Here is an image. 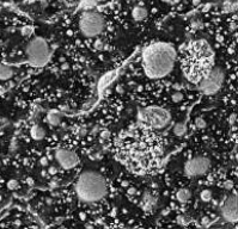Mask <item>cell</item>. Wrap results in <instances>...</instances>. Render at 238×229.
Wrapping results in <instances>:
<instances>
[{"instance_id":"cell-1","label":"cell","mask_w":238,"mask_h":229,"mask_svg":"<svg viewBox=\"0 0 238 229\" xmlns=\"http://www.w3.org/2000/svg\"><path fill=\"white\" fill-rule=\"evenodd\" d=\"M214 54L206 41L192 42L182 55V69L187 79L193 84L201 80L213 69Z\"/></svg>"},{"instance_id":"cell-2","label":"cell","mask_w":238,"mask_h":229,"mask_svg":"<svg viewBox=\"0 0 238 229\" xmlns=\"http://www.w3.org/2000/svg\"><path fill=\"white\" fill-rule=\"evenodd\" d=\"M176 61V51L169 43L158 42L142 51V68L152 79H159L170 74Z\"/></svg>"},{"instance_id":"cell-3","label":"cell","mask_w":238,"mask_h":229,"mask_svg":"<svg viewBox=\"0 0 238 229\" xmlns=\"http://www.w3.org/2000/svg\"><path fill=\"white\" fill-rule=\"evenodd\" d=\"M76 192L80 201L86 203L103 199L108 192V185L103 175L94 171L83 172L76 181Z\"/></svg>"},{"instance_id":"cell-4","label":"cell","mask_w":238,"mask_h":229,"mask_svg":"<svg viewBox=\"0 0 238 229\" xmlns=\"http://www.w3.org/2000/svg\"><path fill=\"white\" fill-rule=\"evenodd\" d=\"M106 28V19L100 12L85 11L79 18V29L85 37L98 36Z\"/></svg>"},{"instance_id":"cell-5","label":"cell","mask_w":238,"mask_h":229,"mask_svg":"<svg viewBox=\"0 0 238 229\" xmlns=\"http://www.w3.org/2000/svg\"><path fill=\"white\" fill-rule=\"evenodd\" d=\"M50 50L47 42L42 37L32 38L26 45V57L31 66L42 67L49 60Z\"/></svg>"},{"instance_id":"cell-6","label":"cell","mask_w":238,"mask_h":229,"mask_svg":"<svg viewBox=\"0 0 238 229\" xmlns=\"http://www.w3.org/2000/svg\"><path fill=\"white\" fill-rule=\"evenodd\" d=\"M140 118L153 129H163L170 123L171 114L164 108L148 106L140 112Z\"/></svg>"},{"instance_id":"cell-7","label":"cell","mask_w":238,"mask_h":229,"mask_svg":"<svg viewBox=\"0 0 238 229\" xmlns=\"http://www.w3.org/2000/svg\"><path fill=\"white\" fill-rule=\"evenodd\" d=\"M225 79V73L220 67H213V69L201 80L199 84V90L205 94L217 93Z\"/></svg>"},{"instance_id":"cell-8","label":"cell","mask_w":238,"mask_h":229,"mask_svg":"<svg viewBox=\"0 0 238 229\" xmlns=\"http://www.w3.org/2000/svg\"><path fill=\"white\" fill-rule=\"evenodd\" d=\"M210 167H211V160L207 156L198 155L186 162L184 173L188 177H200L206 174Z\"/></svg>"},{"instance_id":"cell-9","label":"cell","mask_w":238,"mask_h":229,"mask_svg":"<svg viewBox=\"0 0 238 229\" xmlns=\"http://www.w3.org/2000/svg\"><path fill=\"white\" fill-rule=\"evenodd\" d=\"M222 215L229 222H238V193L230 195L222 205Z\"/></svg>"},{"instance_id":"cell-10","label":"cell","mask_w":238,"mask_h":229,"mask_svg":"<svg viewBox=\"0 0 238 229\" xmlns=\"http://www.w3.org/2000/svg\"><path fill=\"white\" fill-rule=\"evenodd\" d=\"M55 159L60 164V166L65 170H71V168L76 167L79 161L78 155L73 150L65 149V148L58 149L55 152Z\"/></svg>"},{"instance_id":"cell-11","label":"cell","mask_w":238,"mask_h":229,"mask_svg":"<svg viewBox=\"0 0 238 229\" xmlns=\"http://www.w3.org/2000/svg\"><path fill=\"white\" fill-rule=\"evenodd\" d=\"M140 204L145 211H152L157 207V197L154 195H152L151 192L146 191V192H144V195L141 197Z\"/></svg>"},{"instance_id":"cell-12","label":"cell","mask_w":238,"mask_h":229,"mask_svg":"<svg viewBox=\"0 0 238 229\" xmlns=\"http://www.w3.org/2000/svg\"><path fill=\"white\" fill-rule=\"evenodd\" d=\"M132 16L135 20H142L144 18L147 17V10L144 6H135L132 11Z\"/></svg>"},{"instance_id":"cell-13","label":"cell","mask_w":238,"mask_h":229,"mask_svg":"<svg viewBox=\"0 0 238 229\" xmlns=\"http://www.w3.org/2000/svg\"><path fill=\"white\" fill-rule=\"evenodd\" d=\"M30 134H31V137L34 140H42L44 137V135H46V130L41 125H34L31 128Z\"/></svg>"},{"instance_id":"cell-14","label":"cell","mask_w":238,"mask_h":229,"mask_svg":"<svg viewBox=\"0 0 238 229\" xmlns=\"http://www.w3.org/2000/svg\"><path fill=\"white\" fill-rule=\"evenodd\" d=\"M190 197H192V192L188 189H181L176 193V198L181 203H187L190 199Z\"/></svg>"},{"instance_id":"cell-15","label":"cell","mask_w":238,"mask_h":229,"mask_svg":"<svg viewBox=\"0 0 238 229\" xmlns=\"http://www.w3.org/2000/svg\"><path fill=\"white\" fill-rule=\"evenodd\" d=\"M47 120L52 124V125H58L61 122V117L58 111H50L49 114H47Z\"/></svg>"},{"instance_id":"cell-16","label":"cell","mask_w":238,"mask_h":229,"mask_svg":"<svg viewBox=\"0 0 238 229\" xmlns=\"http://www.w3.org/2000/svg\"><path fill=\"white\" fill-rule=\"evenodd\" d=\"M114 75H115V73L113 72V73H109V74H107V75H104L102 79H101V81H100V86H98V88H100V91H103L108 85H109V83L114 79Z\"/></svg>"},{"instance_id":"cell-17","label":"cell","mask_w":238,"mask_h":229,"mask_svg":"<svg viewBox=\"0 0 238 229\" xmlns=\"http://www.w3.org/2000/svg\"><path fill=\"white\" fill-rule=\"evenodd\" d=\"M13 75V69L8 66L1 67V80H7Z\"/></svg>"},{"instance_id":"cell-18","label":"cell","mask_w":238,"mask_h":229,"mask_svg":"<svg viewBox=\"0 0 238 229\" xmlns=\"http://www.w3.org/2000/svg\"><path fill=\"white\" fill-rule=\"evenodd\" d=\"M187 131V126L184 123H177L175 126H174V134L177 135V136H182L184 135Z\"/></svg>"},{"instance_id":"cell-19","label":"cell","mask_w":238,"mask_h":229,"mask_svg":"<svg viewBox=\"0 0 238 229\" xmlns=\"http://www.w3.org/2000/svg\"><path fill=\"white\" fill-rule=\"evenodd\" d=\"M200 197H201V199H202L204 202H210L211 198H212V192H211L210 190H204V191L201 192Z\"/></svg>"},{"instance_id":"cell-20","label":"cell","mask_w":238,"mask_h":229,"mask_svg":"<svg viewBox=\"0 0 238 229\" xmlns=\"http://www.w3.org/2000/svg\"><path fill=\"white\" fill-rule=\"evenodd\" d=\"M171 98H172V102H175V103H180V102H182V100H183V94H182L181 92H175V93H172Z\"/></svg>"},{"instance_id":"cell-21","label":"cell","mask_w":238,"mask_h":229,"mask_svg":"<svg viewBox=\"0 0 238 229\" xmlns=\"http://www.w3.org/2000/svg\"><path fill=\"white\" fill-rule=\"evenodd\" d=\"M195 125H196V128L202 129V128H205V126H206V122H205V119H204V118L198 117V118H195Z\"/></svg>"},{"instance_id":"cell-22","label":"cell","mask_w":238,"mask_h":229,"mask_svg":"<svg viewBox=\"0 0 238 229\" xmlns=\"http://www.w3.org/2000/svg\"><path fill=\"white\" fill-rule=\"evenodd\" d=\"M94 47H95L96 49H103V48H104V43H103L102 39L97 38V39L95 41V43H94Z\"/></svg>"},{"instance_id":"cell-23","label":"cell","mask_w":238,"mask_h":229,"mask_svg":"<svg viewBox=\"0 0 238 229\" xmlns=\"http://www.w3.org/2000/svg\"><path fill=\"white\" fill-rule=\"evenodd\" d=\"M7 186H8L10 189H16V187L18 186V181H17V180H10L8 184H7Z\"/></svg>"},{"instance_id":"cell-24","label":"cell","mask_w":238,"mask_h":229,"mask_svg":"<svg viewBox=\"0 0 238 229\" xmlns=\"http://www.w3.org/2000/svg\"><path fill=\"white\" fill-rule=\"evenodd\" d=\"M47 164H48V162H47V159H46V158H42V159H41V165L44 166V165H47Z\"/></svg>"},{"instance_id":"cell-25","label":"cell","mask_w":238,"mask_h":229,"mask_svg":"<svg viewBox=\"0 0 238 229\" xmlns=\"http://www.w3.org/2000/svg\"><path fill=\"white\" fill-rule=\"evenodd\" d=\"M49 172H50L52 174H54V173H56V168H55V167H50V168H49Z\"/></svg>"},{"instance_id":"cell-26","label":"cell","mask_w":238,"mask_h":229,"mask_svg":"<svg viewBox=\"0 0 238 229\" xmlns=\"http://www.w3.org/2000/svg\"><path fill=\"white\" fill-rule=\"evenodd\" d=\"M108 136H109V135H108V132H107V131H103V132H102V137H104V138H106V137H108Z\"/></svg>"}]
</instances>
